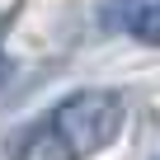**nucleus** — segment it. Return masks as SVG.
<instances>
[{"mask_svg":"<svg viewBox=\"0 0 160 160\" xmlns=\"http://www.w3.org/2000/svg\"><path fill=\"white\" fill-rule=\"evenodd\" d=\"M127 99L108 85L75 90L10 137V160H94L118 141Z\"/></svg>","mask_w":160,"mask_h":160,"instance_id":"1","label":"nucleus"},{"mask_svg":"<svg viewBox=\"0 0 160 160\" xmlns=\"http://www.w3.org/2000/svg\"><path fill=\"white\" fill-rule=\"evenodd\" d=\"M19 14H24V0H14V5L0 10V85H5L10 71H14V61H10V28L19 24Z\"/></svg>","mask_w":160,"mask_h":160,"instance_id":"3","label":"nucleus"},{"mask_svg":"<svg viewBox=\"0 0 160 160\" xmlns=\"http://www.w3.org/2000/svg\"><path fill=\"white\" fill-rule=\"evenodd\" d=\"M104 24H118L137 42L160 47V0H118L113 10H104Z\"/></svg>","mask_w":160,"mask_h":160,"instance_id":"2","label":"nucleus"}]
</instances>
